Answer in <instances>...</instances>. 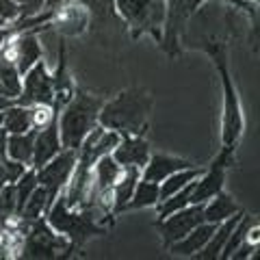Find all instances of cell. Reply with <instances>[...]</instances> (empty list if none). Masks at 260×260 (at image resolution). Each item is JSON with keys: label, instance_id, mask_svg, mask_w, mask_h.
Returning <instances> with one entry per match:
<instances>
[{"label": "cell", "instance_id": "8992f818", "mask_svg": "<svg viewBox=\"0 0 260 260\" xmlns=\"http://www.w3.org/2000/svg\"><path fill=\"white\" fill-rule=\"evenodd\" d=\"M206 3V0H165V35L160 37V44L165 48L167 54H178L180 52V39L184 35V28L189 24V18L195 13V9ZM225 3H232L243 9H256V5H249L245 0H225Z\"/></svg>", "mask_w": 260, "mask_h": 260}, {"label": "cell", "instance_id": "52a82bcc", "mask_svg": "<svg viewBox=\"0 0 260 260\" xmlns=\"http://www.w3.org/2000/svg\"><path fill=\"white\" fill-rule=\"evenodd\" d=\"M56 251H68L65 256H70V241L63 234L54 232L46 219H35L26 232L22 258H54Z\"/></svg>", "mask_w": 260, "mask_h": 260}, {"label": "cell", "instance_id": "d6a6232c", "mask_svg": "<svg viewBox=\"0 0 260 260\" xmlns=\"http://www.w3.org/2000/svg\"><path fill=\"white\" fill-rule=\"evenodd\" d=\"M20 18V5L15 0H0V22Z\"/></svg>", "mask_w": 260, "mask_h": 260}, {"label": "cell", "instance_id": "277c9868", "mask_svg": "<svg viewBox=\"0 0 260 260\" xmlns=\"http://www.w3.org/2000/svg\"><path fill=\"white\" fill-rule=\"evenodd\" d=\"M46 213H48V217H46L48 225H50L54 232L63 234V237L70 241L72 249H80L87 243V239L104 234V230H107L102 223L95 221V217L91 213L68 208L61 195H56V200L52 202Z\"/></svg>", "mask_w": 260, "mask_h": 260}, {"label": "cell", "instance_id": "6da1fadb", "mask_svg": "<svg viewBox=\"0 0 260 260\" xmlns=\"http://www.w3.org/2000/svg\"><path fill=\"white\" fill-rule=\"evenodd\" d=\"M150 111L152 98L145 91H139V89H128L117 98H113L111 102L102 104L98 121H100V126L115 130L121 137H143V133L148 130Z\"/></svg>", "mask_w": 260, "mask_h": 260}, {"label": "cell", "instance_id": "4fadbf2b", "mask_svg": "<svg viewBox=\"0 0 260 260\" xmlns=\"http://www.w3.org/2000/svg\"><path fill=\"white\" fill-rule=\"evenodd\" d=\"M61 152V137H59V124L56 119L46 128L37 130L35 135V148H32V167L39 169L44 167L48 160L54 158Z\"/></svg>", "mask_w": 260, "mask_h": 260}, {"label": "cell", "instance_id": "8d00e7d4", "mask_svg": "<svg viewBox=\"0 0 260 260\" xmlns=\"http://www.w3.org/2000/svg\"><path fill=\"white\" fill-rule=\"evenodd\" d=\"M0 24H3V22H0Z\"/></svg>", "mask_w": 260, "mask_h": 260}, {"label": "cell", "instance_id": "44dd1931", "mask_svg": "<svg viewBox=\"0 0 260 260\" xmlns=\"http://www.w3.org/2000/svg\"><path fill=\"white\" fill-rule=\"evenodd\" d=\"M210 200H213V198H210ZM237 213H241V206L230 198V195H225V193L219 191L215 195V200L210 202L208 206H204V221L219 223V221H223V219L237 215Z\"/></svg>", "mask_w": 260, "mask_h": 260}, {"label": "cell", "instance_id": "7a4b0ae2", "mask_svg": "<svg viewBox=\"0 0 260 260\" xmlns=\"http://www.w3.org/2000/svg\"><path fill=\"white\" fill-rule=\"evenodd\" d=\"M202 48L208 56H213L217 65V72L221 76L223 85V145H232L239 141L241 130H243V117H241V104H239V93L234 89L232 76H230V65H228V42L223 39H208L204 44H195Z\"/></svg>", "mask_w": 260, "mask_h": 260}, {"label": "cell", "instance_id": "cb8c5ba5", "mask_svg": "<svg viewBox=\"0 0 260 260\" xmlns=\"http://www.w3.org/2000/svg\"><path fill=\"white\" fill-rule=\"evenodd\" d=\"M158 202H160L158 182L143 180V182H137L135 191H133V198H130L126 208H148V206H156Z\"/></svg>", "mask_w": 260, "mask_h": 260}, {"label": "cell", "instance_id": "83f0119b", "mask_svg": "<svg viewBox=\"0 0 260 260\" xmlns=\"http://www.w3.org/2000/svg\"><path fill=\"white\" fill-rule=\"evenodd\" d=\"M241 217H243V215H241ZM239 221H241V219H239ZM254 221H256V219L251 217V215H245V217H243V221L232 228L230 237H228L225 245H223V249H221V254H219V256H221V258H230V256L234 254V251L239 249L241 243L245 241V232H247V228H249L251 223H254Z\"/></svg>", "mask_w": 260, "mask_h": 260}, {"label": "cell", "instance_id": "4dcf8cb0", "mask_svg": "<svg viewBox=\"0 0 260 260\" xmlns=\"http://www.w3.org/2000/svg\"><path fill=\"white\" fill-rule=\"evenodd\" d=\"M13 213H18V206H15V186H13V182H7L3 189H0V225Z\"/></svg>", "mask_w": 260, "mask_h": 260}, {"label": "cell", "instance_id": "f1b7e54d", "mask_svg": "<svg viewBox=\"0 0 260 260\" xmlns=\"http://www.w3.org/2000/svg\"><path fill=\"white\" fill-rule=\"evenodd\" d=\"M13 186H15V206H18V213H20L24 202L28 200V195L35 191V186H37V174L35 172H24L18 180L13 182Z\"/></svg>", "mask_w": 260, "mask_h": 260}, {"label": "cell", "instance_id": "ffe728a7", "mask_svg": "<svg viewBox=\"0 0 260 260\" xmlns=\"http://www.w3.org/2000/svg\"><path fill=\"white\" fill-rule=\"evenodd\" d=\"M119 172H121V165L111 156V154H104V156L98 158L95 165H93V182H95L98 193L113 189Z\"/></svg>", "mask_w": 260, "mask_h": 260}, {"label": "cell", "instance_id": "5bb4252c", "mask_svg": "<svg viewBox=\"0 0 260 260\" xmlns=\"http://www.w3.org/2000/svg\"><path fill=\"white\" fill-rule=\"evenodd\" d=\"M225 182V167H221L219 162L213 160L208 172L200 176V180L193 184V193H191V202L193 204H204L210 198L221 191V186Z\"/></svg>", "mask_w": 260, "mask_h": 260}, {"label": "cell", "instance_id": "603a6c76", "mask_svg": "<svg viewBox=\"0 0 260 260\" xmlns=\"http://www.w3.org/2000/svg\"><path fill=\"white\" fill-rule=\"evenodd\" d=\"M3 128L7 135H20L30 130V107H20V104L9 107L7 113H3Z\"/></svg>", "mask_w": 260, "mask_h": 260}, {"label": "cell", "instance_id": "d590c367", "mask_svg": "<svg viewBox=\"0 0 260 260\" xmlns=\"http://www.w3.org/2000/svg\"><path fill=\"white\" fill-rule=\"evenodd\" d=\"M0 128H3V111H0Z\"/></svg>", "mask_w": 260, "mask_h": 260}, {"label": "cell", "instance_id": "3957f363", "mask_svg": "<svg viewBox=\"0 0 260 260\" xmlns=\"http://www.w3.org/2000/svg\"><path fill=\"white\" fill-rule=\"evenodd\" d=\"M104 100L98 95H89L85 91L76 89L72 100L63 107V115L59 119V137L61 148L78 150L87 133L98 124Z\"/></svg>", "mask_w": 260, "mask_h": 260}, {"label": "cell", "instance_id": "4316f807", "mask_svg": "<svg viewBox=\"0 0 260 260\" xmlns=\"http://www.w3.org/2000/svg\"><path fill=\"white\" fill-rule=\"evenodd\" d=\"M193 184H195V180L189 182L186 186H182V189L176 191L174 195H169V198L162 200V204L158 208L160 219H165L167 215H172V213H176V210H180V208H184L186 204H189V202H191V193H193Z\"/></svg>", "mask_w": 260, "mask_h": 260}, {"label": "cell", "instance_id": "7c38bea8", "mask_svg": "<svg viewBox=\"0 0 260 260\" xmlns=\"http://www.w3.org/2000/svg\"><path fill=\"white\" fill-rule=\"evenodd\" d=\"M113 158L121 167H143L150 158V145L143 137L124 135L119 143L113 148Z\"/></svg>", "mask_w": 260, "mask_h": 260}, {"label": "cell", "instance_id": "ac0fdd59", "mask_svg": "<svg viewBox=\"0 0 260 260\" xmlns=\"http://www.w3.org/2000/svg\"><path fill=\"white\" fill-rule=\"evenodd\" d=\"M239 219H241V213L232 215V217H228V221L223 219V223L215 228L213 237L208 239L206 245L202 247L198 254H193V256H198L200 260H213V258H219V254H221V249H223V245H225L228 237H230V232H232V228L239 223Z\"/></svg>", "mask_w": 260, "mask_h": 260}, {"label": "cell", "instance_id": "30bf717a", "mask_svg": "<svg viewBox=\"0 0 260 260\" xmlns=\"http://www.w3.org/2000/svg\"><path fill=\"white\" fill-rule=\"evenodd\" d=\"M26 80H24V89L20 95L15 98V104L20 107H32V104H52L54 100V87H52V76L48 74L46 63L39 59L32 68L26 72Z\"/></svg>", "mask_w": 260, "mask_h": 260}, {"label": "cell", "instance_id": "e575fe53", "mask_svg": "<svg viewBox=\"0 0 260 260\" xmlns=\"http://www.w3.org/2000/svg\"><path fill=\"white\" fill-rule=\"evenodd\" d=\"M15 100L13 98H7V95H0V111H7L9 107H13Z\"/></svg>", "mask_w": 260, "mask_h": 260}, {"label": "cell", "instance_id": "d6986e66", "mask_svg": "<svg viewBox=\"0 0 260 260\" xmlns=\"http://www.w3.org/2000/svg\"><path fill=\"white\" fill-rule=\"evenodd\" d=\"M35 135H37L35 128L20 135H7V156L18 162H24V165H30L32 148H35Z\"/></svg>", "mask_w": 260, "mask_h": 260}, {"label": "cell", "instance_id": "1f68e13d", "mask_svg": "<svg viewBox=\"0 0 260 260\" xmlns=\"http://www.w3.org/2000/svg\"><path fill=\"white\" fill-rule=\"evenodd\" d=\"M3 165H5L7 182H15L24 172H26V165H24V162L13 160V158H5V160H3Z\"/></svg>", "mask_w": 260, "mask_h": 260}, {"label": "cell", "instance_id": "9a60e30c", "mask_svg": "<svg viewBox=\"0 0 260 260\" xmlns=\"http://www.w3.org/2000/svg\"><path fill=\"white\" fill-rule=\"evenodd\" d=\"M193 162L186 158H178V156H169V154H154L145 162V172H143V180L150 182H162L167 176H172L174 172L191 167Z\"/></svg>", "mask_w": 260, "mask_h": 260}, {"label": "cell", "instance_id": "ba28073f", "mask_svg": "<svg viewBox=\"0 0 260 260\" xmlns=\"http://www.w3.org/2000/svg\"><path fill=\"white\" fill-rule=\"evenodd\" d=\"M89 26V9L83 0H61L50 9V20L46 28H52L63 37L83 35ZM44 28V30H46Z\"/></svg>", "mask_w": 260, "mask_h": 260}, {"label": "cell", "instance_id": "e0dca14e", "mask_svg": "<svg viewBox=\"0 0 260 260\" xmlns=\"http://www.w3.org/2000/svg\"><path fill=\"white\" fill-rule=\"evenodd\" d=\"M139 167H121L115 184H113V213L124 210L133 198V191L139 182Z\"/></svg>", "mask_w": 260, "mask_h": 260}, {"label": "cell", "instance_id": "836d02e7", "mask_svg": "<svg viewBox=\"0 0 260 260\" xmlns=\"http://www.w3.org/2000/svg\"><path fill=\"white\" fill-rule=\"evenodd\" d=\"M7 158V130L0 128V160Z\"/></svg>", "mask_w": 260, "mask_h": 260}, {"label": "cell", "instance_id": "484cf974", "mask_svg": "<svg viewBox=\"0 0 260 260\" xmlns=\"http://www.w3.org/2000/svg\"><path fill=\"white\" fill-rule=\"evenodd\" d=\"M20 91H22L20 72H18V68H15V63L0 56V93L15 100V98L20 95Z\"/></svg>", "mask_w": 260, "mask_h": 260}, {"label": "cell", "instance_id": "2e32d148", "mask_svg": "<svg viewBox=\"0 0 260 260\" xmlns=\"http://www.w3.org/2000/svg\"><path fill=\"white\" fill-rule=\"evenodd\" d=\"M215 228H217V223L202 221L200 225H195L193 230L186 234V237H182L180 241L172 243L169 249H172L174 254H178V256H193V254H198V251L208 243V239L213 237Z\"/></svg>", "mask_w": 260, "mask_h": 260}, {"label": "cell", "instance_id": "5b68a950", "mask_svg": "<svg viewBox=\"0 0 260 260\" xmlns=\"http://www.w3.org/2000/svg\"><path fill=\"white\" fill-rule=\"evenodd\" d=\"M115 9L124 18L133 37L150 32L160 39L158 28L165 22V0H115Z\"/></svg>", "mask_w": 260, "mask_h": 260}, {"label": "cell", "instance_id": "d4e9b609", "mask_svg": "<svg viewBox=\"0 0 260 260\" xmlns=\"http://www.w3.org/2000/svg\"><path fill=\"white\" fill-rule=\"evenodd\" d=\"M202 174H204V169L186 167V169H180V172H174L172 176H167L165 180H162V186H160V200L169 198V195H174L176 191H180L182 186H186L189 182L198 180Z\"/></svg>", "mask_w": 260, "mask_h": 260}, {"label": "cell", "instance_id": "8fae6325", "mask_svg": "<svg viewBox=\"0 0 260 260\" xmlns=\"http://www.w3.org/2000/svg\"><path fill=\"white\" fill-rule=\"evenodd\" d=\"M204 221V204H193L191 208H180L176 213L167 215L162 221L158 223V232L162 239V245L169 247L172 243L180 241L182 237H186L195 225H200Z\"/></svg>", "mask_w": 260, "mask_h": 260}, {"label": "cell", "instance_id": "9c48e42d", "mask_svg": "<svg viewBox=\"0 0 260 260\" xmlns=\"http://www.w3.org/2000/svg\"><path fill=\"white\" fill-rule=\"evenodd\" d=\"M78 158V150L65 148V152H59L54 158H50L44 167L37 169V184H42L48 189V198L50 202L56 200V195L61 193V189L68 184L72 172H74Z\"/></svg>", "mask_w": 260, "mask_h": 260}, {"label": "cell", "instance_id": "f546056e", "mask_svg": "<svg viewBox=\"0 0 260 260\" xmlns=\"http://www.w3.org/2000/svg\"><path fill=\"white\" fill-rule=\"evenodd\" d=\"M56 119V111L52 109V104H32L30 107V128L42 130L48 124H52Z\"/></svg>", "mask_w": 260, "mask_h": 260}, {"label": "cell", "instance_id": "7402d4cb", "mask_svg": "<svg viewBox=\"0 0 260 260\" xmlns=\"http://www.w3.org/2000/svg\"><path fill=\"white\" fill-rule=\"evenodd\" d=\"M50 198H48V189L46 186H42V184H37L35 186V191H32L30 195H28V200L24 202V206L20 208V217L24 219L26 223H32L35 219H39L48 208H50Z\"/></svg>", "mask_w": 260, "mask_h": 260}]
</instances>
